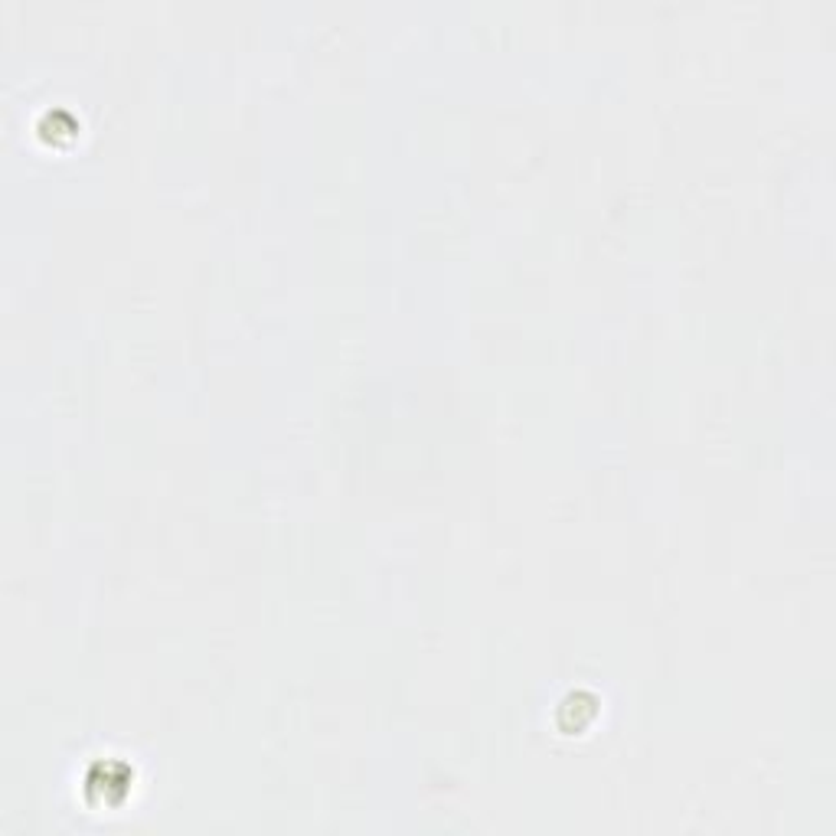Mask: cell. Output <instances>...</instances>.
<instances>
[{"label":"cell","mask_w":836,"mask_h":836,"mask_svg":"<svg viewBox=\"0 0 836 836\" xmlns=\"http://www.w3.org/2000/svg\"><path fill=\"white\" fill-rule=\"evenodd\" d=\"M89 804H105V807H118L128 797V778L125 768L112 765V768H95L89 774Z\"/></svg>","instance_id":"cell-1"},{"label":"cell","mask_w":836,"mask_h":836,"mask_svg":"<svg viewBox=\"0 0 836 836\" xmlns=\"http://www.w3.org/2000/svg\"><path fill=\"white\" fill-rule=\"evenodd\" d=\"M79 118L72 115V112H66V108H56V112H46L43 118H40V138L43 141H49V144H63V141H72L79 134Z\"/></svg>","instance_id":"cell-2"}]
</instances>
